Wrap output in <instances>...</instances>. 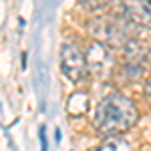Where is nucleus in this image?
I'll list each match as a JSON object with an SVG mask.
<instances>
[{
    "mask_svg": "<svg viewBox=\"0 0 151 151\" xmlns=\"http://www.w3.org/2000/svg\"><path fill=\"white\" fill-rule=\"evenodd\" d=\"M91 26V32L97 38V42H101L105 47H117V45H125L131 40V28L133 24L127 18H123L121 14L113 16H97Z\"/></svg>",
    "mask_w": 151,
    "mask_h": 151,
    "instance_id": "2",
    "label": "nucleus"
},
{
    "mask_svg": "<svg viewBox=\"0 0 151 151\" xmlns=\"http://www.w3.org/2000/svg\"><path fill=\"white\" fill-rule=\"evenodd\" d=\"M40 141H42V151H47V139H45V129H40Z\"/></svg>",
    "mask_w": 151,
    "mask_h": 151,
    "instance_id": "10",
    "label": "nucleus"
},
{
    "mask_svg": "<svg viewBox=\"0 0 151 151\" xmlns=\"http://www.w3.org/2000/svg\"><path fill=\"white\" fill-rule=\"evenodd\" d=\"M119 14L123 18H127L133 26L151 28V2L149 0H123Z\"/></svg>",
    "mask_w": 151,
    "mask_h": 151,
    "instance_id": "4",
    "label": "nucleus"
},
{
    "mask_svg": "<svg viewBox=\"0 0 151 151\" xmlns=\"http://www.w3.org/2000/svg\"><path fill=\"white\" fill-rule=\"evenodd\" d=\"M85 60H87V70L97 75V77H105L113 67V60L109 57V48L101 42H97V40L89 47Z\"/></svg>",
    "mask_w": 151,
    "mask_h": 151,
    "instance_id": "5",
    "label": "nucleus"
},
{
    "mask_svg": "<svg viewBox=\"0 0 151 151\" xmlns=\"http://www.w3.org/2000/svg\"><path fill=\"white\" fill-rule=\"evenodd\" d=\"M145 95H147V97H151V79L145 83Z\"/></svg>",
    "mask_w": 151,
    "mask_h": 151,
    "instance_id": "11",
    "label": "nucleus"
},
{
    "mask_svg": "<svg viewBox=\"0 0 151 151\" xmlns=\"http://www.w3.org/2000/svg\"><path fill=\"white\" fill-rule=\"evenodd\" d=\"M149 2H151V0H149Z\"/></svg>",
    "mask_w": 151,
    "mask_h": 151,
    "instance_id": "12",
    "label": "nucleus"
},
{
    "mask_svg": "<svg viewBox=\"0 0 151 151\" xmlns=\"http://www.w3.org/2000/svg\"><path fill=\"white\" fill-rule=\"evenodd\" d=\"M93 123L95 129L105 137L121 135L137 123V107L133 99L121 93H111L97 105Z\"/></svg>",
    "mask_w": 151,
    "mask_h": 151,
    "instance_id": "1",
    "label": "nucleus"
},
{
    "mask_svg": "<svg viewBox=\"0 0 151 151\" xmlns=\"http://www.w3.org/2000/svg\"><path fill=\"white\" fill-rule=\"evenodd\" d=\"M69 115H83L87 109H89V95L87 93H73L69 97Z\"/></svg>",
    "mask_w": 151,
    "mask_h": 151,
    "instance_id": "8",
    "label": "nucleus"
},
{
    "mask_svg": "<svg viewBox=\"0 0 151 151\" xmlns=\"http://www.w3.org/2000/svg\"><path fill=\"white\" fill-rule=\"evenodd\" d=\"M60 67L63 73L69 77L73 83H79L81 79H85L87 75V60L77 45L73 42H65L60 48Z\"/></svg>",
    "mask_w": 151,
    "mask_h": 151,
    "instance_id": "3",
    "label": "nucleus"
},
{
    "mask_svg": "<svg viewBox=\"0 0 151 151\" xmlns=\"http://www.w3.org/2000/svg\"><path fill=\"white\" fill-rule=\"evenodd\" d=\"M93 151H137V147H135V143L131 139H127V137L113 135V137H109L107 141H103V143Z\"/></svg>",
    "mask_w": 151,
    "mask_h": 151,
    "instance_id": "7",
    "label": "nucleus"
},
{
    "mask_svg": "<svg viewBox=\"0 0 151 151\" xmlns=\"http://www.w3.org/2000/svg\"><path fill=\"white\" fill-rule=\"evenodd\" d=\"M107 2H109V0H83V4L89 6V8H99V6H103Z\"/></svg>",
    "mask_w": 151,
    "mask_h": 151,
    "instance_id": "9",
    "label": "nucleus"
},
{
    "mask_svg": "<svg viewBox=\"0 0 151 151\" xmlns=\"http://www.w3.org/2000/svg\"><path fill=\"white\" fill-rule=\"evenodd\" d=\"M125 47V52H123V67H125V73L131 75V79H135L139 75L143 67H145V60H147V48L143 47L137 40H129L123 45Z\"/></svg>",
    "mask_w": 151,
    "mask_h": 151,
    "instance_id": "6",
    "label": "nucleus"
}]
</instances>
